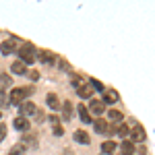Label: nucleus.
Masks as SVG:
<instances>
[{
  "label": "nucleus",
  "mask_w": 155,
  "mask_h": 155,
  "mask_svg": "<svg viewBox=\"0 0 155 155\" xmlns=\"http://www.w3.org/2000/svg\"><path fill=\"white\" fill-rule=\"evenodd\" d=\"M31 93H33V87H15L11 91V95H8V99L15 106H21L23 101H27V95H31Z\"/></svg>",
  "instance_id": "obj_1"
},
{
  "label": "nucleus",
  "mask_w": 155,
  "mask_h": 155,
  "mask_svg": "<svg viewBox=\"0 0 155 155\" xmlns=\"http://www.w3.org/2000/svg\"><path fill=\"white\" fill-rule=\"evenodd\" d=\"M19 62H23V64H33L35 62V48L31 46V44H25V46H21L19 48Z\"/></svg>",
  "instance_id": "obj_2"
},
{
  "label": "nucleus",
  "mask_w": 155,
  "mask_h": 155,
  "mask_svg": "<svg viewBox=\"0 0 155 155\" xmlns=\"http://www.w3.org/2000/svg\"><path fill=\"white\" fill-rule=\"evenodd\" d=\"M128 134H130V143L134 145V143H143L145 141V128L143 126H132V130H128Z\"/></svg>",
  "instance_id": "obj_3"
},
{
  "label": "nucleus",
  "mask_w": 155,
  "mask_h": 155,
  "mask_svg": "<svg viewBox=\"0 0 155 155\" xmlns=\"http://www.w3.org/2000/svg\"><path fill=\"white\" fill-rule=\"evenodd\" d=\"M17 48V44H15V39H4L2 44H0V52L4 54V56H11L12 52Z\"/></svg>",
  "instance_id": "obj_4"
},
{
  "label": "nucleus",
  "mask_w": 155,
  "mask_h": 155,
  "mask_svg": "<svg viewBox=\"0 0 155 155\" xmlns=\"http://www.w3.org/2000/svg\"><path fill=\"white\" fill-rule=\"evenodd\" d=\"M19 110H21V116H31V114H35L37 112V107L33 106V101H23L21 106H19Z\"/></svg>",
  "instance_id": "obj_5"
},
{
  "label": "nucleus",
  "mask_w": 155,
  "mask_h": 155,
  "mask_svg": "<svg viewBox=\"0 0 155 155\" xmlns=\"http://www.w3.org/2000/svg\"><path fill=\"white\" fill-rule=\"evenodd\" d=\"M35 60H39L41 64H52L54 62V56L50 54L48 50H41V52H35Z\"/></svg>",
  "instance_id": "obj_6"
},
{
  "label": "nucleus",
  "mask_w": 155,
  "mask_h": 155,
  "mask_svg": "<svg viewBox=\"0 0 155 155\" xmlns=\"http://www.w3.org/2000/svg\"><path fill=\"white\" fill-rule=\"evenodd\" d=\"M93 126H95V130L99 132V134H112V132H114V128H110V126H107V122H106V120H101V118L97 120Z\"/></svg>",
  "instance_id": "obj_7"
},
{
  "label": "nucleus",
  "mask_w": 155,
  "mask_h": 155,
  "mask_svg": "<svg viewBox=\"0 0 155 155\" xmlns=\"http://www.w3.org/2000/svg\"><path fill=\"white\" fill-rule=\"evenodd\" d=\"M77 93H79V97H83V99H89V97L93 95V89H91V85H79L77 87Z\"/></svg>",
  "instance_id": "obj_8"
},
{
  "label": "nucleus",
  "mask_w": 155,
  "mask_h": 155,
  "mask_svg": "<svg viewBox=\"0 0 155 155\" xmlns=\"http://www.w3.org/2000/svg\"><path fill=\"white\" fill-rule=\"evenodd\" d=\"M107 118H110L112 124H122V118L124 116H122V112H118V110H110L107 112Z\"/></svg>",
  "instance_id": "obj_9"
},
{
  "label": "nucleus",
  "mask_w": 155,
  "mask_h": 155,
  "mask_svg": "<svg viewBox=\"0 0 155 155\" xmlns=\"http://www.w3.org/2000/svg\"><path fill=\"white\" fill-rule=\"evenodd\" d=\"M118 101V93L116 91H104V99H101V104L106 106V104H116Z\"/></svg>",
  "instance_id": "obj_10"
},
{
  "label": "nucleus",
  "mask_w": 155,
  "mask_h": 155,
  "mask_svg": "<svg viewBox=\"0 0 155 155\" xmlns=\"http://www.w3.org/2000/svg\"><path fill=\"white\" fill-rule=\"evenodd\" d=\"M46 104H48L52 110H60V99H58V95H56V93H48Z\"/></svg>",
  "instance_id": "obj_11"
},
{
  "label": "nucleus",
  "mask_w": 155,
  "mask_h": 155,
  "mask_svg": "<svg viewBox=\"0 0 155 155\" xmlns=\"http://www.w3.org/2000/svg\"><path fill=\"white\" fill-rule=\"evenodd\" d=\"M74 141H77V143H81V145H89V143H91L89 134H87L85 130H77V132H74Z\"/></svg>",
  "instance_id": "obj_12"
},
{
  "label": "nucleus",
  "mask_w": 155,
  "mask_h": 155,
  "mask_svg": "<svg viewBox=\"0 0 155 155\" xmlns=\"http://www.w3.org/2000/svg\"><path fill=\"white\" fill-rule=\"evenodd\" d=\"M12 124H15V128H17V130H27V128H29V120L23 118V116L15 118V122H12Z\"/></svg>",
  "instance_id": "obj_13"
},
{
  "label": "nucleus",
  "mask_w": 155,
  "mask_h": 155,
  "mask_svg": "<svg viewBox=\"0 0 155 155\" xmlns=\"http://www.w3.org/2000/svg\"><path fill=\"white\" fill-rule=\"evenodd\" d=\"M89 110H91V114H95V116H99V114H104V110H106V106H104L101 101H91V104H89Z\"/></svg>",
  "instance_id": "obj_14"
},
{
  "label": "nucleus",
  "mask_w": 155,
  "mask_h": 155,
  "mask_svg": "<svg viewBox=\"0 0 155 155\" xmlns=\"http://www.w3.org/2000/svg\"><path fill=\"white\" fill-rule=\"evenodd\" d=\"M37 145V141H35V137H29V134H25L23 139H21V149H25V147H35Z\"/></svg>",
  "instance_id": "obj_15"
},
{
  "label": "nucleus",
  "mask_w": 155,
  "mask_h": 155,
  "mask_svg": "<svg viewBox=\"0 0 155 155\" xmlns=\"http://www.w3.org/2000/svg\"><path fill=\"white\" fill-rule=\"evenodd\" d=\"M116 149H118V145L114 143V141H104V143H101V151H104V153H114Z\"/></svg>",
  "instance_id": "obj_16"
},
{
  "label": "nucleus",
  "mask_w": 155,
  "mask_h": 155,
  "mask_svg": "<svg viewBox=\"0 0 155 155\" xmlns=\"http://www.w3.org/2000/svg\"><path fill=\"white\" fill-rule=\"evenodd\" d=\"M79 118H81V122H85V124H89L91 122V114H89V110L83 106H79Z\"/></svg>",
  "instance_id": "obj_17"
},
{
  "label": "nucleus",
  "mask_w": 155,
  "mask_h": 155,
  "mask_svg": "<svg viewBox=\"0 0 155 155\" xmlns=\"http://www.w3.org/2000/svg\"><path fill=\"white\" fill-rule=\"evenodd\" d=\"M120 149H122V153H124V155H132V153H134V145H132L128 139H126V141H122Z\"/></svg>",
  "instance_id": "obj_18"
},
{
  "label": "nucleus",
  "mask_w": 155,
  "mask_h": 155,
  "mask_svg": "<svg viewBox=\"0 0 155 155\" xmlns=\"http://www.w3.org/2000/svg\"><path fill=\"white\" fill-rule=\"evenodd\" d=\"M11 72L12 74H25V64L23 62H12L11 64Z\"/></svg>",
  "instance_id": "obj_19"
},
{
  "label": "nucleus",
  "mask_w": 155,
  "mask_h": 155,
  "mask_svg": "<svg viewBox=\"0 0 155 155\" xmlns=\"http://www.w3.org/2000/svg\"><path fill=\"white\" fill-rule=\"evenodd\" d=\"M60 107H62L64 120H72V106H71V101H64V106H60Z\"/></svg>",
  "instance_id": "obj_20"
},
{
  "label": "nucleus",
  "mask_w": 155,
  "mask_h": 155,
  "mask_svg": "<svg viewBox=\"0 0 155 155\" xmlns=\"http://www.w3.org/2000/svg\"><path fill=\"white\" fill-rule=\"evenodd\" d=\"M128 130H130V128H128L126 124H118V128H116V132H114V134H118V137H122V139H124V137H128Z\"/></svg>",
  "instance_id": "obj_21"
},
{
  "label": "nucleus",
  "mask_w": 155,
  "mask_h": 155,
  "mask_svg": "<svg viewBox=\"0 0 155 155\" xmlns=\"http://www.w3.org/2000/svg\"><path fill=\"white\" fill-rule=\"evenodd\" d=\"M89 85H91V89H93V91H104V85L99 83V81H97V79H91V81H89Z\"/></svg>",
  "instance_id": "obj_22"
},
{
  "label": "nucleus",
  "mask_w": 155,
  "mask_h": 155,
  "mask_svg": "<svg viewBox=\"0 0 155 155\" xmlns=\"http://www.w3.org/2000/svg\"><path fill=\"white\" fill-rule=\"evenodd\" d=\"M4 137H6V126L0 122V141H4Z\"/></svg>",
  "instance_id": "obj_23"
},
{
  "label": "nucleus",
  "mask_w": 155,
  "mask_h": 155,
  "mask_svg": "<svg viewBox=\"0 0 155 155\" xmlns=\"http://www.w3.org/2000/svg\"><path fill=\"white\" fill-rule=\"evenodd\" d=\"M21 151H23V149L17 145V147H12V149H11V153H8V155H21Z\"/></svg>",
  "instance_id": "obj_24"
},
{
  "label": "nucleus",
  "mask_w": 155,
  "mask_h": 155,
  "mask_svg": "<svg viewBox=\"0 0 155 155\" xmlns=\"http://www.w3.org/2000/svg\"><path fill=\"white\" fill-rule=\"evenodd\" d=\"M62 132H64V130H62L60 124H58V126H54V137H62Z\"/></svg>",
  "instance_id": "obj_25"
},
{
  "label": "nucleus",
  "mask_w": 155,
  "mask_h": 155,
  "mask_svg": "<svg viewBox=\"0 0 155 155\" xmlns=\"http://www.w3.org/2000/svg\"><path fill=\"white\" fill-rule=\"evenodd\" d=\"M50 122H52L54 126H58V116H50Z\"/></svg>",
  "instance_id": "obj_26"
},
{
  "label": "nucleus",
  "mask_w": 155,
  "mask_h": 155,
  "mask_svg": "<svg viewBox=\"0 0 155 155\" xmlns=\"http://www.w3.org/2000/svg\"><path fill=\"white\" fill-rule=\"evenodd\" d=\"M35 116H37V122H44V114H41V112H35Z\"/></svg>",
  "instance_id": "obj_27"
},
{
  "label": "nucleus",
  "mask_w": 155,
  "mask_h": 155,
  "mask_svg": "<svg viewBox=\"0 0 155 155\" xmlns=\"http://www.w3.org/2000/svg\"><path fill=\"white\" fill-rule=\"evenodd\" d=\"M0 81H2V83H4V85H11V79H8V77H6V74H4V77H2V79H0Z\"/></svg>",
  "instance_id": "obj_28"
},
{
  "label": "nucleus",
  "mask_w": 155,
  "mask_h": 155,
  "mask_svg": "<svg viewBox=\"0 0 155 155\" xmlns=\"http://www.w3.org/2000/svg\"><path fill=\"white\" fill-rule=\"evenodd\" d=\"M60 155H72V151L71 149H64V153H60Z\"/></svg>",
  "instance_id": "obj_29"
},
{
  "label": "nucleus",
  "mask_w": 155,
  "mask_h": 155,
  "mask_svg": "<svg viewBox=\"0 0 155 155\" xmlns=\"http://www.w3.org/2000/svg\"><path fill=\"white\" fill-rule=\"evenodd\" d=\"M0 116H2V112H0Z\"/></svg>",
  "instance_id": "obj_30"
}]
</instances>
